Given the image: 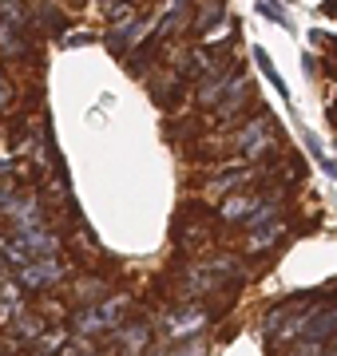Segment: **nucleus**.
I'll return each instance as SVG.
<instances>
[{
    "label": "nucleus",
    "mask_w": 337,
    "mask_h": 356,
    "mask_svg": "<svg viewBox=\"0 0 337 356\" xmlns=\"http://www.w3.org/2000/svg\"><path fill=\"white\" fill-rule=\"evenodd\" d=\"M246 170H234V175H222L219 182H210V191H219V194H230L234 186H242V182H246Z\"/></svg>",
    "instance_id": "obj_7"
},
{
    "label": "nucleus",
    "mask_w": 337,
    "mask_h": 356,
    "mask_svg": "<svg viewBox=\"0 0 337 356\" xmlns=\"http://www.w3.org/2000/svg\"><path fill=\"white\" fill-rule=\"evenodd\" d=\"M119 341L127 344V356H135V353H143V344L151 341V329H123Z\"/></svg>",
    "instance_id": "obj_6"
},
{
    "label": "nucleus",
    "mask_w": 337,
    "mask_h": 356,
    "mask_svg": "<svg viewBox=\"0 0 337 356\" xmlns=\"http://www.w3.org/2000/svg\"><path fill=\"white\" fill-rule=\"evenodd\" d=\"M60 277H64V269H60L56 257H44V261H32L28 269H20V281H24V289H32V293L52 289Z\"/></svg>",
    "instance_id": "obj_1"
},
{
    "label": "nucleus",
    "mask_w": 337,
    "mask_h": 356,
    "mask_svg": "<svg viewBox=\"0 0 337 356\" xmlns=\"http://www.w3.org/2000/svg\"><path fill=\"white\" fill-rule=\"evenodd\" d=\"M238 147L246 154L266 151V123H246V131H238Z\"/></svg>",
    "instance_id": "obj_3"
},
{
    "label": "nucleus",
    "mask_w": 337,
    "mask_h": 356,
    "mask_svg": "<svg viewBox=\"0 0 337 356\" xmlns=\"http://www.w3.org/2000/svg\"><path fill=\"white\" fill-rule=\"evenodd\" d=\"M258 214V198L254 194H238V198H230V202L222 206V218H254Z\"/></svg>",
    "instance_id": "obj_4"
},
{
    "label": "nucleus",
    "mask_w": 337,
    "mask_h": 356,
    "mask_svg": "<svg viewBox=\"0 0 337 356\" xmlns=\"http://www.w3.org/2000/svg\"><path fill=\"white\" fill-rule=\"evenodd\" d=\"M203 353H207V341H198V337L187 341L182 348H171V356H203Z\"/></svg>",
    "instance_id": "obj_8"
},
{
    "label": "nucleus",
    "mask_w": 337,
    "mask_h": 356,
    "mask_svg": "<svg viewBox=\"0 0 337 356\" xmlns=\"http://www.w3.org/2000/svg\"><path fill=\"white\" fill-rule=\"evenodd\" d=\"M203 309H179V313H171L167 321H163V329L171 332V337H182V332H191V329H198L203 325Z\"/></svg>",
    "instance_id": "obj_2"
},
{
    "label": "nucleus",
    "mask_w": 337,
    "mask_h": 356,
    "mask_svg": "<svg viewBox=\"0 0 337 356\" xmlns=\"http://www.w3.org/2000/svg\"><path fill=\"white\" fill-rule=\"evenodd\" d=\"M13 107V88H8V79L0 76V111H8Z\"/></svg>",
    "instance_id": "obj_9"
},
{
    "label": "nucleus",
    "mask_w": 337,
    "mask_h": 356,
    "mask_svg": "<svg viewBox=\"0 0 337 356\" xmlns=\"http://www.w3.org/2000/svg\"><path fill=\"white\" fill-rule=\"evenodd\" d=\"M76 297H79V301H100V297H107V285H104V281H95V277H84V281H79V285H76Z\"/></svg>",
    "instance_id": "obj_5"
}]
</instances>
